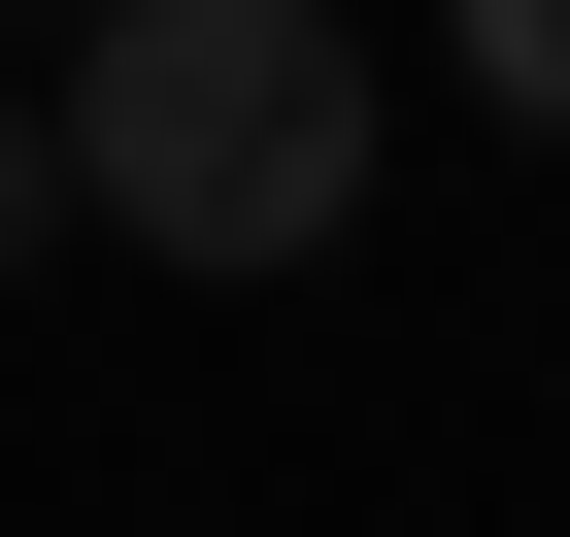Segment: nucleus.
<instances>
[{
  "label": "nucleus",
  "instance_id": "f257e3e1",
  "mask_svg": "<svg viewBox=\"0 0 570 537\" xmlns=\"http://www.w3.org/2000/svg\"><path fill=\"white\" fill-rule=\"evenodd\" d=\"M35 135H68V235H135V268H336L370 235V35L336 0H101Z\"/></svg>",
  "mask_w": 570,
  "mask_h": 537
},
{
  "label": "nucleus",
  "instance_id": "f03ea898",
  "mask_svg": "<svg viewBox=\"0 0 570 537\" xmlns=\"http://www.w3.org/2000/svg\"><path fill=\"white\" fill-rule=\"evenodd\" d=\"M470 101H537V135H570V0H470Z\"/></svg>",
  "mask_w": 570,
  "mask_h": 537
},
{
  "label": "nucleus",
  "instance_id": "7ed1b4c3",
  "mask_svg": "<svg viewBox=\"0 0 570 537\" xmlns=\"http://www.w3.org/2000/svg\"><path fill=\"white\" fill-rule=\"evenodd\" d=\"M0 268H68V135H35V101H0Z\"/></svg>",
  "mask_w": 570,
  "mask_h": 537
}]
</instances>
